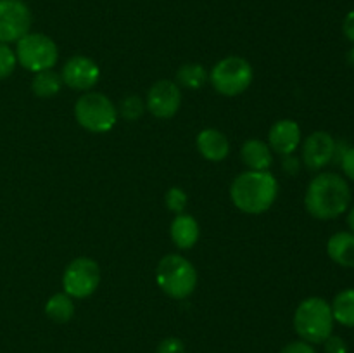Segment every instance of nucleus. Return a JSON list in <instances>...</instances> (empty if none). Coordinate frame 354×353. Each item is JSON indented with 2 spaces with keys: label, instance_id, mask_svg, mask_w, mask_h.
Listing matches in <instances>:
<instances>
[{
  "label": "nucleus",
  "instance_id": "bb28decb",
  "mask_svg": "<svg viewBox=\"0 0 354 353\" xmlns=\"http://www.w3.org/2000/svg\"><path fill=\"white\" fill-rule=\"evenodd\" d=\"M280 353H317L315 346L311 343L304 341V339H297V341H290L286 345Z\"/></svg>",
  "mask_w": 354,
  "mask_h": 353
},
{
  "label": "nucleus",
  "instance_id": "f257e3e1",
  "mask_svg": "<svg viewBox=\"0 0 354 353\" xmlns=\"http://www.w3.org/2000/svg\"><path fill=\"white\" fill-rule=\"evenodd\" d=\"M351 203V189L337 173H320L308 185L304 206L318 220H332L344 213Z\"/></svg>",
  "mask_w": 354,
  "mask_h": 353
},
{
  "label": "nucleus",
  "instance_id": "5701e85b",
  "mask_svg": "<svg viewBox=\"0 0 354 353\" xmlns=\"http://www.w3.org/2000/svg\"><path fill=\"white\" fill-rule=\"evenodd\" d=\"M165 203L169 211H173L175 215H180L185 211L187 203H189V196H187V192L182 187H171V189L166 190Z\"/></svg>",
  "mask_w": 354,
  "mask_h": 353
},
{
  "label": "nucleus",
  "instance_id": "6ab92c4d",
  "mask_svg": "<svg viewBox=\"0 0 354 353\" xmlns=\"http://www.w3.org/2000/svg\"><path fill=\"white\" fill-rule=\"evenodd\" d=\"M62 78L54 69H45V71L35 73V78L31 82V90L40 99H50L55 97L62 89Z\"/></svg>",
  "mask_w": 354,
  "mask_h": 353
},
{
  "label": "nucleus",
  "instance_id": "f3484780",
  "mask_svg": "<svg viewBox=\"0 0 354 353\" xmlns=\"http://www.w3.org/2000/svg\"><path fill=\"white\" fill-rule=\"evenodd\" d=\"M328 258L346 269H354V234L337 232L327 242Z\"/></svg>",
  "mask_w": 354,
  "mask_h": 353
},
{
  "label": "nucleus",
  "instance_id": "412c9836",
  "mask_svg": "<svg viewBox=\"0 0 354 353\" xmlns=\"http://www.w3.org/2000/svg\"><path fill=\"white\" fill-rule=\"evenodd\" d=\"M334 320L346 327H354V289H344L330 303Z\"/></svg>",
  "mask_w": 354,
  "mask_h": 353
},
{
  "label": "nucleus",
  "instance_id": "aec40b11",
  "mask_svg": "<svg viewBox=\"0 0 354 353\" xmlns=\"http://www.w3.org/2000/svg\"><path fill=\"white\" fill-rule=\"evenodd\" d=\"M207 78H209V75L199 62H185L176 71V85L189 90L203 89L206 85Z\"/></svg>",
  "mask_w": 354,
  "mask_h": 353
},
{
  "label": "nucleus",
  "instance_id": "9b49d317",
  "mask_svg": "<svg viewBox=\"0 0 354 353\" xmlns=\"http://www.w3.org/2000/svg\"><path fill=\"white\" fill-rule=\"evenodd\" d=\"M59 75H61L62 83L69 89L88 92L99 82L100 68L93 59L86 55H73L64 62Z\"/></svg>",
  "mask_w": 354,
  "mask_h": 353
},
{
  "label": "nucleus",
  "instance_id": "a878e982",
  "mask_svg": "<svg viewBox=\"0 0 354 353\" xmlns=\"http://www.w3.org/2000/svg\"><path fill=\"white\" fill-rule=\"evenodd\" d=\"M325 353H348V345H346L344 339L341 336L330 334L324 341Z\"/></svg>",
  "mask_w": 354,
  "mask_h": 353
},
{
  "label": "nucleus",
  "instance_id": "f03ea898",
  "mask_svg": "<svg viewBox=\"0 0 354 353\" xmlns=\"http://www.w3.org/2000/svg\"><path fill=\"white\" fill-rule=\"evenodd\" d=\"M279 196V182L268 172L248 170L235 176L230 185V197L235 208L248 215L268 211Z\"/></svg>",
  "mask_w": 354,
  "mask_h": 353
},
{
  "label": "nucleus",
  "instance_id": "cd10ccee",
  "mask_svg": "<svg viewBox=\"0 0 354 353\" xmlns=\"http://www.w3.org/2000/svg\"><path fill=\"white\" fill-rule=\"evenodd\" d=\"M341 165H342V172H344V175L354 182V147H349L348 151L342 154Z\"/></svg>",
  "mask_w": 354,
  "mask_h": 353
},
{
  "label": "nucleus",
  "instance_id": "393cba45",
  "mask_svg": "<svg viewBox=\"0 0 354 353\" xmlns=\"http://www.w3.org/2000/svg\"><path fill=\"white\" fill-rule=\"evenodd\" d=\"M156 353H187V348L182 339L171 336V338H166L159 343Z\"/></svg>",
  "mask_w": 354,
  "mask_h": 353
},
{
  "label": "nucleus",
  "instance_id": "4be33fe9",
  "mask_svg": "<svg viewBox=\"0 0 354 353\" xmlns=\"http://www.w3.org/2000/svg\"><path fill=\"white\" fill-rule=\"evenodd\" d=\"M118 107V114H120L123 120L127 121H137L140 120L142 114H144L145 111V102L140 99L138 96H127L123 97V100L120 102V106Z\"/></svg>",
  "mask_w": 354,
  "mask_h": 353
},
{
  "label": "nucleus",
  "instance_id": "7ed1b4c3",
  "mask_svg": "<svg viewBox=\"0 0 354 353\" xmlns=\"http://www.w3.org/2000/svg\"><path fill=\"white\" fill-rule=\"evenodd\" d=\"M334 322L330 303L320 296L306 298L294 311V329L297 336L311 345L324 343L334 331Z\"/></svg>",
  "mask_w": 354,
  "mask_h": 353
},
{
  "label": "nucleus",
  "instance_id": "c756f323",
  "mask_svg": "<svg viewBox=\"0 0 354 353\" xmlns=\"http://www.w3.org/2000/svg\"><path fill=\"white\" fill-rule=\"evenodd\" d=\"M342 31H344L346 38L354 44V10L344 17V23H342Z\"/></svg>",
  "mask_w": 354,
  "mask_h": 353
},
{
  "label": "nucleus",
  "instance_id": "f8f14e48",
  "mask_svg": "<svg viewBox=\"0 0 354 353\" xmlns=\"http://www.w3.org/2000/svg\"><path fill=\"white\" fill-rule=\"evenodd\" d=\"M337 152V144L328 132L318 130L303 142V163L310 170H322L330 165Z\"/></svg>",
  "mask_w": 354,
  "mask_h": 353
},
{
  "label": "nucleus",
  "instance_id": "7c9ffc66",
  "mask_svg": "<svg viewBox=\"0 0 354 353\" xmlns=\"http://www.w3.org/2000/svg\"><path fill=\"white\" fill-rule=\"evenodd\" d=\"M348 225H349V228H351V232L354 234V206L351 208V211H349V215H348Z\"/></svg>",
  "mask_w": 354,
  "mask_h": 353
},
{
  "label": "nucleus",
  "instance_id": "b1692460",
  "mask_svg": "<svg viewBox=\"0 0 354 353\" xmlns=\"http://www.w3.org/2000/svg\"><path fill=\"white\" fill-rule=\"evenodd\" d=\"M17 64L16 52L7 44H0V80L7 78L14 73Z\"/></svg>",
  "mask_w": 354,
  "mask_h": 353
},
{
  "label": "nucleus",
  "instance_id": "4468645a",
  "mask_svg": "<svg viewBox=\"0 0 354 353\" xmlns=\"http://www.w3.org/2000/svg\"><path fill=\"white\" fill-rule=\"evenodd\" d=\"M196 145L199 154L204 159L213 163L223 161L230 152V142H228L227 135L223 132L216 130V128H204L197 134Z\"/></svg>",
  "mask_w": 354,
  "mask_h": 353
},
{
  "label": "nucleus",
  "instance_id": "ddd939ff",
  "mask_svg": "<svg viewBox=\"0 0 354 353\" xmlns=\"http://www.w3.org/2000/svg\"><path fill=\"white\" fill-rule=\"evenodd\" d=\"M268 145L280 156H289L301 145V127L294 120H279L268 132Z\"/></svg>",
  "mask_w": 354,
  "mask_h": 353
},
{
  "label": "nucleus",
  "instance_id": "dca6fc26",
  "mask_svg": "<svg viewBox=\"0 0 354 353\" xmlns=\"http://www.w3.org/2000/svg\"><path fill=\"white\" fill-rule=\"evenodd\" d=\"M241 158L248 170L268 172L273 163V151L270 149L268 142H263L259 138H249L242 144Z\"/></svg>",
  "mask_w": 354,
  "mask_h": 353
},
{
  "label": "nucleus",
  "instance_id": "6e6552de",
  "mask_svg": "<svg viewBox=\"0 0 354 353\" xmlns=\"http://www.w3.org/2000/svg\"><path fill=\"white\" fill-rule=\"evenodd\" d=\"M100 284V269L95 260L88 256L75 258L64 270L62 287L73 300H85L92 296Z\"/></svg>",
  "mask_w": 354,
  "mask_h": 353
},
{
  "label": "nucleus",
  "instance_id": "20e7f679",
  "mask_svg": "<svg viewBox=\"0 0 354 353\" xmlns=\"http://www.w3.org/2000/svg\"><path fill=\"white\" fill-rule=\"evenodd\" d=\"M156 280L162 293L173 300H185L197 287V270L185 256L171 255L162 256L156 269Z\"/></svg>",
  "mask_w": 354,
  "mask_h": 353
},
{
  "label": "nucleus",
  "instance_id": "2eb2a0df",
  "mask_svg": "<svg viewBox=\"0 0 354 353\" xmlns=\"http://www.w3.org/2000/svg\"><path fill=\"white\" fill-rule=\"evenodd\" d=\"M169 235H171V241L175 242L176 248L190 249L199 241L201 227L192 215L180 213L173 218Z\"/></svg>",
  "mask_w": 354,
  "mask_h": 353
},
{
  "label": "nucleus",
  "instance_id": "423d86ee",
  "mask_svg": "<svg viewBox=\"0 0 354 353\" xmlns=\"http://www.w3.org/2000/svg\"><path fill=\"white\" fill-rule=\"evenodd\" d=\"M252 80L254 71L251 62L241 55H228L213 66L207 82L221 96L237 97L251 87Z\"/></svg>",
  "mask_w": 354,
  "mask_h": 353
},
{
  "label": "nucleus",
  "instance_id": "9d476101",
  "mask_svg": "<svg viewBox=\"0 0 354 353\" xmlns=\"http://www.w3.org/2000/svg\"><path fill=\"white\" fill-rule=\"evenodd\" d=\"M182 104V90L173 80H158L152 83L145 99V109L159 120L175 116Z\"/></svg>",
  "mask_w": 354,
  "mask_h": 353
},
{
  "label": "nucleus",
  "instance_id": "39448f33",
  "mask_svg": "<svg viewBox=\"0 0 354 353\" xmlns=\"http://www.w3.org/2000/svg\"><path fill=\"white\" fill-rule=\"evenodd\" d=\"M75 118L82 128L92 134H106L116 125L118 107L100 92H85L75 102Z\"/></svg>",
  "mask_w": 354,
  "mask_h": 353
},
{
  "label": "nucleus",
  "instance_id": "2f4dec72",
  "mask_svg": "<svg viewBox=\"0 0 354 353\" xmlns=\"http://www.w3.org/2000/svg\"><path fill=\"white\" fill-rule=\"evenodd\" d=\"M348 61H349V64H351L353 68H354V48H351V51H349V54H348Z\"/></svg>",
  "mask_w": 354,
  "mask_h": 353
},
{
  "label": "nucleus",
  "instance_id": "1a4fd4ad",
  "mask_svg": "<svg viewBox=\"0 0 354 353\" xmlns=\"http://www.w3.org/2000/svg\"><path fill=\"white\" fill-rule=\"evenodd\" d=\"M31 10L23 0H0V44H12L30 33Z\"/></svg>",
  "mask_w": 354,
  "mask_h": 353
},
{
  "label": "nucleus",
  "instance_id": "a211bd4d",
  "mask_svg": "<svg viewBox=\"0 0 354 353\" xmlns=\"http://www.w3.org/2000/svg\"><path fill=\"white\" fill-rule=\"evenodd\" d=\"M75 301L69 294L55 293L45 303V315L57 324H66L75 317Z\"/></svg>",
  "mask_w": 354,
  "mask_h": 353
},
{
  "label": "nucleus",
  "instance_id": "0eeeda50",
  "mask_svg": "<svg viewBox=\"0 0 354 353\" xmlns=\"http://www.w3.org/2000/svg\"><path fill=\"white\" fill-rule=\"evenodd\" d=\"M17 62L31 73L52 69L57 64L59 48L50 37L44 33H26L16 42Z\"/></svg>",
  "mask_w": 354,
  "mask_h": 353
},
{
  "label": "nucleus",
  "instance_id": "c85d7f7f",
  "mask_svg": "<svg viewBox=\"0 0 354 353\" xmlns=\"http://www.w3.org/2000/svg\"><path fill=\"white\" fill-rule=\"evenodd\" d=\"M301 166V161L296 158L294 154H289V156H283V161H282V170L286 173H289V175H296L297 170H299Z\"/></svg>",
  "mask_w": 354,
  "mask_h": 353
}]
</instances>
